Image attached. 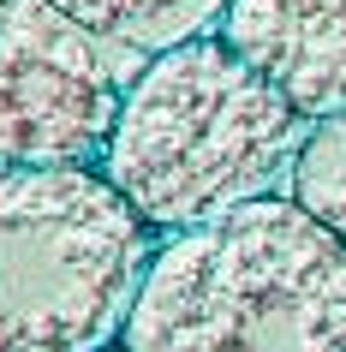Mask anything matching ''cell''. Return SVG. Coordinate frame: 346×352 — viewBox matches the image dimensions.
Instances as JSON below:
<instances>
[{
    "instance_id": "cell-2",
    "label": "cell",
    "mask_w": 346,
    "mask_h": 352,
    "mask_svg": "<svg viewBox=\"0 0 346 352\" xmlns=\"http://www.w3.org/2000/svg\"><path fill=\"white\" fill-rule=\"evenodd\" d=\"M120 352H346V239L292 191L167 233Z\"/></svg>"
},
{
    "instance_id": "cell-7",
    "label": "cell",
    "mask_w": 346,
    "mask_h": 352,
    "mask_svg": "<svg viewBox=\"0 0 346 352\" xmlns=\"http://www.w3.org/2000/svg\"><path fill=\"white\" fill-rule=\"evenodd\" d=\"M292 197L316 215L323 227H334L346 239V113H328L316 120L292 162Z\"/></svg>"
},
{
    "instance_id": "cell-1",
    "label": "cell",
    "mask_w": 346,
    "mask_h": 352,
    "mask_svg": "<svg viewBox=\"0 0 346 352\" xmlns=\"http://www.w3.org/2000/svg\"><path fill=\"white\" fill-rule=\"evenodd\" d=\"M310 120L221 30L149 54L120 96L102 173L155 233H191L292 186Z\"/></svg>"
},
{
    "instance_id": "cell-6",
    "label": "cell",
    "mask_w": 346,
    "mask_h": 352,
    "mask_svg": "<svg viewBox=\"0 0 346 352\" xmlns=\"http://www.w3.org/2000/svg\"><path fill=\"white\" fill-rule=\"evenodd\" d=\"M60 12H72L90 36L126 54H162L173 42H191L203 30H215L227 0H54Z\"/></svg>"
},
{
    "instance_id": "cell-4",
    "label": "cell",
    "mask_w": 346,
    "mask_h": 352,
    "mask_svg": "<svg viewBox=\"0 0 346 352\" xmlns=\"http://www.w3.org/2000/svg\"><path fill=\"white\" fill-rule=\"evenodd\" d=\"M120 72L108 42L54 0H0V162L102 167Z\"/></svg>"
},
{
    "instance_id": "cell-8",
    "label": "cell",
    "mask_w": 346,
    "mask_h": 352,
    "mask_svg": "<svg viewBox=\"0 0 346 352\" xmlns=\"http://www.w3.org/2000/svg\"><path fill=\"white\" fill-rule=\"evenodd\" d=\"M102 352H108V346H102Z\"/></svg>"
},
{
    "instance_id": "cell-5",
    "label": "cell",
    "mask_w": 346,
    "mask_h": 352,
    "mask_svg": "<svg viewBox=\"0 0 346 352\" xmlns=\"http://www.w3.org/2000/svg\"><path fill=\"white\" fill-rule=\"evenodd\" d=\"M215 30L310 126L346 113V0H227Z\"/></svg>"
},
{
    "instance_id": "cell-3",
    "label": "cell",
    "mask_w": 346,
    "mask_h": 352,
    "mask_svg": "<svg viewBox=\"0 0 346 352\" xmlns=\"http://www.w3.org/2000/svg\"><path fill=\"white\" fill-rule=\"evenodd\" d=\"M155 245L102 167L0 162V352L113 346Z\"/></svg>"
}]
</instances>
